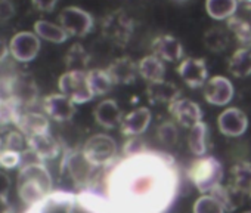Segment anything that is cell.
<instances>
[{"label":"cell","mask_w":251,"mask_h":213,"mask_svg":"<svg viewBox=\"0 0 251 213\" xmlns=\"http://www.w3.org/2000/svg\"><path fill=\"white\" fill-rule=\"evenodd\" d=\"M189 178L200 192H211L222 184L223 167L217 159L211 156H202L192 163L189 169Z\"/></svg>","instance_id":"1"},{"label":"cell","mask_w":251,"mask_h":213,"mask_svg":"<svg viewBox=\"0 0 251 213\" xmlns=\"http://www.w3.org/2000/svg\"><path fill=\"white\" fill-rule=\"evenodd\" d=\"M100 31L108 42L123 48L135 33V21L124 11H114L102 20Z\"/></svg>","instance_id":"2"},{"label":"cell","mask_w":251,"mask_h":213,"mask_svg":"<svg viewBox=\"0 0 251 213\" xmlns=\"http://www.w3.org/2000/svg\"><path fill=\"white\" fill-rule=\"evenodd\" d=\"M58 86L61 93L74 104H84L95 98L87 80V71H67L59 77Z\"/></svg>","instance_id":"3"},{"label":"cell","mask_w":251,"mask_h":213,"mask_svg":"<svg viewBox=\"0 0 251 213\" xmlns=\"http://www.w3.org/2000/svg\"><path fill=\"white\" fill-rule=\"evenodd\" d=\"M81 151L95 167H100L109 164L114 160L117 154V144L111 136L98 133L86 141Z\"/></svg>","instance_id":"4"},{"label":"cell","mask_w":251,"mask_h":213,"mask_svg":"<svg viewBox=\"0 0 251 213\" xmlns=\"http://www.w3.org/2000/svg\"><path fill=\"white\" fill-rule=\"evenodd\" d=\"M61 27L68 33V36L84 37L93 30V17L81 8L68 6L59 15Z\"/></svg>","instance_id":"5"},{"label":"cell","mask_w":251,"mask_h":213,"mask_svg":"<svg viewBox=\"0 0 251 213\" xmlns=\"http://www.w3.org/2000/svg\"><path fill=\"white\" fill-rule=\"evenodd\" d=\"M9 51L18 62H30L40 52V37L31 31L17 33L9 42Z\"/></svg>","instance_id":"6"},{"label":"cell","mask_w":251,"mask_h":213,"mask_svg":"<svg viewBox=\"0 0 251 213\" xmlns=\"http://www.w3.org/2000/svg\"><path fill=\"white\" fill-rule=\"evenodd\" d=\"M169 111L172 117L183 128H194L200 122H202V111L200 105L191 99L179 98L169 105Z\"/></svg>","instance_id":"7"},{"label":"cell","mask_w":251,"mask_h":213,"mask_svg":"<svg viewBox=\"0 0 251 213\" xmlns=\"http://www.w3.org/2000/svg\"><path fill=\"white\" fill-rule=\"evenodd\" d=\"M43 111L55 122H68L75 114V104L64 93H52L43 99Z\"/></svg>","instance_id":"8"},{"label":"cell","mask_w":251,"mask_h":213,"mask_svg":"<svg viewBox=\"0 0 251 213\" xmlns=\"http://www.w3.org/2000/svg\"><path fill=\"white\" fill-rule=\"evenodd\" d=\"M204 98L208 104L216 106L227 105L233 98V84L223 76H216L204 84Z\"/></svg>","instance_id":"9"},{"label":"cell","mask_w":251,"mask_h":213,"mask_svg":"<svg viewBox=\"0 0 251 213\" xmlns=\"http://www.w3.org/2000/svg\"><path fill=\"white\" fill-rule=\"evenodd\" d=\"M177 74L189 87L197 89L207 83L208 70L202 58H186L179 64Z\"/></svg>","instance_id":"10"},{"label":"cell","mask_w":251,"mask_h":213,"mask_svg":"<svg viewBox=\"0 0 251 213\" xmlns=\"http://www.w3.org/2000/svg\"><path fill=\"white\" fill-rule=\"evenodd\" d=\"M12 95H14V101L21 110L34 105L39 95L34 79L30 74L12 76Z\"/></svg>","instance_id":"11"},{"label":"cell","mask_w":251,"mask_h":213,"mask_svg":"<svg viewBox=\"0 0 251 213\" xmlns=\"http://www.w3.org/2000/svg\"><path fill=\"white\" fill-rule=\"evenodd\" d=\"M217 126L223 135L236 138L245 133L248 128V119L244 111H241L239 108H235V106H230V108H226L219 116Z\"/></svg>","instance_id":"12"},{"label":"cell","mask_w":251,"mask_h":213,"mask_svg":"<svg viewBox=\"0 0 251 213\" xmlns=\"http://www.w3.org/2000/svg\"><path fill=\"white\" fill-rule=\"evenodd\" d=\"M64 164L73 181L78 185H84L90 179L95 169V166L86 159L83 151H70L64 159Z\"/></svg>","instance_id":"13"},{"label":"cell","mask_w":251,"mask_h":213,"mask_svg":"<svg viewBox=\"0 0 251 213\" xmlns=\"http://www.w3.org/2000/svg\"><path fill=\"white\" fill-rule=\"evenodd\" d=\"M115 84H133L139 74L138 64L129 56H121L114 59L106 68Z\"/></svg>","instance_id":"14"},{"label":"cell","mask_w":251,"mask_h":213,"mask_svg":"<svg viewBox=\"0 0 251 213\" xmlns=\"http://www.w3.org/2000/svg\"><path fill=\"white\" fill-rule=\"evenodd\" d=\"M15 126L21 133H24L25 138H31L34 135L49 132V119H48V116L40 114V113L23 111L18 116Z\"/></svg>","instance_id":"15"},{"label":"cell","mask_w":251,"mask_h":213,"mask_svg":"<svg viewBox=\"0 0 251 213\" xmlns=\"http://www.w3.org/2000/svg\"><path fill=\"white\" fill-rule=\"evenodd\" d=\"M151 49H152V55L167 62H177L183 55L182 43L175 36H170V34L158 36L152 42Z\"/></svg>","instance_id":"16"},{"label":"cell","mask_w":251,"mask_h":213,"mask_svg":"<svg viewBox=\"0 0 251 213\" xmlns=\"http://www.w3.org/2000/svg\"><path fill=\"white\" fill-rule=\"evenodd\" d=\"M95 120L99 126L103 129H114L121 125L123 114L118 104L114 99H105L98 104V106L93 111Z\"/></svg>","instance_id":"17"},{"label":"cell","mask_w":251,"mask_h":213,"mask_svg":"<svg viewBox=\"0 0 251 213\" xmlns=\"http://www.w3.org/2000/svg\"><path fill=\"white\" fill-rule=\"evenodd\" d=\"M150 123H151V111L148 108L141 106V108L123 117L120 129H121V133L126 136H139L148 129Z\"/></svg>","instance_id":"18"},{"label":"cell","mask_w":251,"mask_h":213,"mask_svg":"<svg viewBox=\"0 0 251 213\" xmlns=\"http://www.w3.org/2000/svg\"><path fill=\"white\" fill-rule=\"evenodd\" d=\"M147 95L152 104H172L173 101L180 98V89L166 80L150 81L147 86Z\"/></svg>","instance_id":"19"},{"label":"cell","mask_w":251,"mask_h":213,"mask_svg":"<svg viewBox=\"0 0 251 213\" xmlns=\"http://www.w3.org/2000/svg\"><path fill=\"white\" fill-rule=\"evenodd\" d=\"M27 144H28V148H31L43 161L58 157L61 151L59 142L55 139V136L50 135V132H45V133L27 138Z\"/></svg>","instance_id":"20"},{"label":"cell","mask_w":251,"mask_h":213,"mask_svg":"<svg viewBox=\"0 0 251 213\" xmlns=\"http://www.w3.org/2000/svg\"><path fill=\"white\" fill-rule=\"evenodd\" d=\"M46 194H48V191L45 189V186L40 182H37L36 179H31L28 176L18 175V195L25 204L33 206V204L42 201Z\"/></svg>","instance_id":"21"},{"label":"cell","mask_w":251,"mask_h":213,"mask_svg":"<svg viewBox=\"0 0 251 213\" xmlns=\"http://www.w3.org/2000/svg\"><path fill=\"white\" fill-rule=\"evenodd\" d=\"M227 70L236 79H245L251 76V49L238 48L229 58Z\"/></svg>","instance_id":"22"},{"label":"cell","mask_w":251,"mask_h":213,"mask_svg":"<svg viewBox=\"0 0 251 213\" xmlns=\"http://www.w3.org/2000/svg\"><path fill=\"white\" fill-rule=\"evenodd\" d=\"M138 70H139V76L144 77L147 81L164 80V74H166L164 61L160 59L158 56L152 55V53L144 56V58L139 61Z\"/></svg>","instance_id":"23"},{"label":"cell","mask_w":251,"mask_h":213,"mask_svg":"<svg viewBox=\"0 0 251 213\" xmlns=\"http://www.w3.org/2000/svg\"><path fill=\"white\" fill-rule=\"evenodd\" d=\"M227 31L233 34L239 48L251 49V24L241 17H230L226 20Z\"/></svg>","instance_id":"24"},{"label":"cell","mask_w":251,"mask_h":213,"mask_svg":"<svg viewBox=\"0 0 251 213\" xmlns=\"http://www.w3.org/2000/svg\"><path fill=\"white\" fill-rule=\"evenodd\" d=\"M34 33L43 39L48 40L50 43H64L67 42V39L70 37L68 33L58 24H53L50 21L46 20H39L34 24Z\"/></svg>","instance_id":"25"},{"label":"cell","mask_w":251,"mask_h":213,"mask_svg":"<svg viewBox=\"0 0 251 213\" xmlns=\"http://www.w3.org/2000/svg\"><path fill=\"white\" fill-rule=\"evenodd\" d=\"M238 0H205V11L216 21H225L235 15Z\"/></svg>","instance_id":"26"},{"label":"cell","mask_w":251,"mask_h":213,"mask_svg":"<svg viewBox=\"0 0 251 213\" xmlns=\"http://www.w3.org/2000/svg\"><path fill=\"white\" fill-rule=\"evenodd\" d=\"M188 147L192 151V154L198 157L205 156L208 148V128L204 122H200L198 125L191 128L188 136Z\"/></svg>","instance_id":"27"},{"label":"cell","mask_w":251,"mask_h":213,"mask_svg":"<svg viewBox=\"0 0 251 213\" xmlns=\"http://www.w3.org/2000/svg\"><path fill=\"white\" fill-rule=\"evenodd\" d=\"M214 198L219 200V203L223 206V209L226 212H232L235 209H238V206H241L242 203V197L244 194L241 191H238L236 188H233L230 184L227 186H223L222 184L219 186H216L211 192H210Z\"/></svg>","instance_id":"28"},{"label":"cell","mask_w":251,"mask_h":213,"mask_svg":"<svg viewBox=\"0 0 251 213\" xmlns=\"http://www.w3.org/2000/svg\"><path fill=\"white\" fill-rule=\"evenodd\" d=\"M230 185L242 194L251 192V163L239 161L230 169Z\"/></svg>","instance_id":"29"},{"label":"cell","mask_w":251,"mask_h":213,"mask_svg":"<svg viewBox=\"0 0 251 213\" xmlns=\"http://www.w3.org/2000/svg\"><path fill=\"white\" fill-rule=\"evenodd\" d=\"M87 80H89L90 89L95 96H102V95L108 93L112 89V86L115 84L114 80L111 79L108 70H102V68H93V70L87 71Z\"/></svg>","instance_id":"30"},{"label":"cell","mask_w":251,"mask_h":213,"mask_svg":"<svg viewBox=\"0 0 251 213\" xmlns=\"http://www.w3.org/2000/svg\"><path fill=\"white\" fill-rule=\"evenodd\" d=\"M89 64H90L89 52L80 43H74L65 55L67 70L68 71H86Z\"/></svg>","instance_id":"31"},{"label":"cell","mask_w":251,"mask_h":213,"mask_svg":"<svg viewBox=\"0 0 251 213\" xmlns=\"http://www.w3.org/2000/svg\"><path fill=\"white\" fill-rule=\"evenodd\" d=\"M204 45L211 52H216V53L223 52L225 49H227V45H229L227 30L222 27H213L207 30L204 34Z\"/></svg>","instance_id":"32"},{"label":"cell","mask_w":251,"mask_h":213,"mask_svg":"<svg viewBox=\"0 0 251 213\" xmlns=\"http://www.w3.org/2000/svg\"><path fill=\"white\" fill-rule=\"evenodd\" d=\"M226 210L211 194L201 195L194 204V213H225Z\"/></svg>","instance_id":"33"},{"label":"cell","mask_w":251,"mask_h":213,"mask_svg":"<svg viewBox=\"0 0 251 213\" xmlns=\"http://www.w3.org/2000/svg\"><path fill=\"white\" fill-rule=\"evenodd\" d=\"M157 138L161 144L167 145V147H173L177 142L179 133H177V128L173 122H164L158 126L157 129Z\"/></svg>","instance_id":"34"},{"label":"cell","mask_w":251,"mask_h":213,"mask_svg":"<svg viewBox=\"0 0 251 213\" xmlns=\"http://www.w3.org/2000/svg\"><path fill=\"white\" fill-rule=\"evenodd\" d=\"M3 148L12 150V151H18V153H23L24 150L28 148L27 138H25L24 133H21L20 131H11V132L6 135V138H5Z\"/></svg>","instance_id":"35"},{"label":"cell","mask_w":251,"mask_h":213,"mask_svg":"<svg viewBox=\"0 0 251 213\" xmlns=\"http://www.w3.org/2000/svg\"><path fill=\"white\" fill-rule=\"evenodd\" d=\"M21 164V153L2 148L0 151V166L5 169H15Z\"/></svg>","instance_id":"36"},{"label":"cell","mask_w":251,"mask_h":213,"mask_svg":"<svg viewBox=\"0 0 251 213\" xmlns=\"http://www.w3.org/2000/svg\"><path fill=\"white\" fill-rule=\"evenodd\" d=\"M145 151H147L145 144L138 136H129V139L126 141V144L123 147V154L126 157H132V156H136V154H141Z\"/></svg>","instance_id":"37"},{"label":"cell","mask_w":251,"mask_h":213,"mask_svg":"<svg viewBox=\"0 0 251 213\" xmlns=\"http://www.w3.org/2000/svg\"><path fill=\"white\" fill-rule=\"evenodd\" d=\"M15 102L12 95V77H0V106Z\"/></svg>","instance_id":"38"},{"label":"cell","mask_w":251,"mask_h":213,"mask_svg":"<svg viewBox=\"0 0 251 213\" xmlns=\"http://www.w3.org/2000/svg\"><path fill=\"white\" fill-rule=\"evenodd\" d=\"M15 14V8L11 0H0V23L9 21Z\"/></svg>","instance_id":"39"},{"label":"cell","mask_w":251,"mask_h":213,"mask_svg":"<svg viewBox=\"0 0 251 213\" xmlns=\"http://www.w3.org/2000/svg\"><path fill=\"white\" fill-rule=\"evenodd\" d=\"M58 2H59V0H31L33 6H34L37 11L46 12V14L52 12V11L56 8Z\"/></svg>","instance_id":"40"},{"label":"cell","mask_w":251,"mask_h":213,"mask_svg":"<svg viewBox=\"0 0 251 213\" xmlns=\"http://www.w3.org/2000/svg\"><path fill=\"white\" fill-rule=\"evenodd\" d=\"M9 189H11V179L9 176L0 170V195H9Z\"/></svg>","instance_id":"41"},{"label":"cell","mask_w":251,"mask_h":213,"mask_svg":"<svg viewBox=\"0 0 251 213\" xmlns=\"http://www.w3.org/2000/svg\"><path fill=\"white\" fill-rule=\"evenodd\" d=\"M9 53H11V51H9V46L5 43V40L0 39V62L5 61V59L8 58V55H9Z\"/></svg>","instance_id":"42"},{"label":"cell","mask_w":251,"mask_h":213,"mask_svg":"<svg viewBox=\"0 0 251 213\" xmlns=\"http://www.w3.org/2000/svg\"><path fill=\"white\" fill-rule=\"evenodd\" d=\"M9 210V204H8V197L0 195V213H6Z\"/></svg>","instance_id":"43"},{"label":"cell","mask_w":251,"mask_h":213,"mask_svg":"<svg viewBox=\"0 0 251 213\" xmlns=\"http://www.w3.org/2000/svg\"><path fill=\"white\" fill-rule=\"evenodd\" d=\"M238 5H241L245 11L251 12V0H238Z\"/></svg>","instance_id":"44"},{"label":"cell","mask_w":251,"mask_h":213,"mask_svg":"<svg viewBox=\"0 0 251 213\" xmlns=\"http://www.w3.org/2000/svg\"><path fill=\"white\" fill-rule=\"evenodd\" d=\"M173 2H176V3H185V2H188V0H173Z\"/></svg>","instance_id":"45"},{"label":"cell","mask_w":251,"mask_h":213,"mask_svg":"<svg viewBox=\"0 0 251 213\" xmlns=\"http://www.w3.org/2000/svg\"><path fill=\"white\" fill-rule=\"evenodd\" d=\"M6 213H17V212H15V210H14V209H11V207H9V210H8V212H6Z\"/></svg>","instance_id":"46"},{"label":"cell","mask_w":251,"mask_h":213,"mask_svg":"<svg viewBox=\"0 0 251 213\" xmlns=\"http://www.w3.org/2000/svg\"><path fill=\"white\" fill-rule=\"evenodd\" d=\"M2 148H3V144H2V142H0V151H2Z\"/></svg>","instance_id":"47"},{"label":"cell","mask_w":251,"mask_h":213,"mask_svg":"<svg viewBox=\"0 0 251 213\" xmlns=\"http://www.w3.org/2000/svg\"><path fill=\"white\" fill-rule=\"evenodd\" d=\"M248 195H250V200H251V192H250V194H248Z\"/></svg>","instance_id":"48"},{"label":"cell","mask_w":251,"mask_h":213,"mask_svg":"<svg viewBox=\"0 0 251 213\" xmlns=\"http://www.w3.org/2000/svg\"><path fill=\"white\" fill-rule=\"evenodd\" d=\"M244 213H251V212H244Z\"/></svg>","instance_id":"49"}]
</instances>
